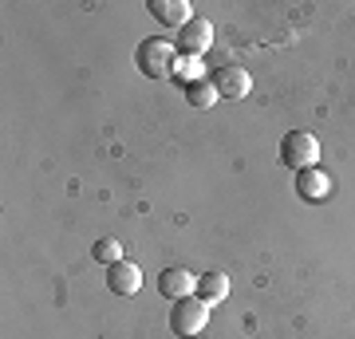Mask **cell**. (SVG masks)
Wrapping results in <instances>:
<instances>
[{
	"mask_svg": "<svg viewBox=\"0 0 355 339\" xmlns=\"http://www.w3.org/2000/svg\"><path fill=\"white\" fill-rule=\"evenodd\" d=\"M135 63H139V71L146 79H170L178 71V48L166 36H150L139 44Z\"/></svg>",
	"mask_w": 355,
	"mask_h": 339,
	"instance_id": "cell-1",
	"label": "cell"
},
{
	"mask_svg": "<svg viewBox=\"0 0 355 339\" xmlns=\"http://www.w3.org/2000/svg\"><path fill=\"white\" fill-rule=\"evenodd\" d=\"M205 324H209V304H202L198 296L174 300V308H170V331L178 339H193L198 331H205Z\"/></svg>",
	"mask_w": 355,
	"mask_h": 339,
	"instance_id": "cell-2",
	"label": "cell"
},
{
	"mask_svg": "<svg viewBox=\"0 0 355 339\" xmlns=\"http://www.w3.org/2000/svg\"><path fill=\"white\" fill-rule=\"evenodd\" d=\"M280 162L292 166V170H312L320 162V139L312 130H292L280 142Z\"/></svg>",
	"mask_w": 355,
	"mask_h": 339,
	"instance_id": "cell-3",
	"label": "cell"
},
{
	"mask_svg": "<svg viewBox=\"0 0 355 339\" xmlns=\"http://www.w3.org/2000/svg\"><path fill=\"white\" fill-rule=\"evenodd\" d=\"M209 83L217 87V95H221V99H245V95L253 91V76H249L245 67H237V63H225V67H217Z\"/></svg>",
	"mask_w": 355,
	"mask_h": 339,
	"instance_id": "cell-4",
	"label": "cell"
},
{
	"mask_svg": "<svg viewBox=\"0 0 355 339\" xmlns=\"http://www.w3.org/2000/svg\"><path fill=\"white\" fill-rule=\"evenodd\" d=\"M209 44H214V20H205V16L190 20V24L182 28V36H178V48L186 51L190 60H202L205 51H209Z\"/></svg>",
	"mask_w": 355,
	"mask_h": 339,
	"instance_id": "cell-5",
	"label": "cell"
},
{
	"mask_svg": "<svg viewBox=\"0 0 355 339\" xmlns=\"http://www.w3.org/2000/svg\"><path fill=\"white\" fill-rule=\"evenodd\" d=\"M107 288L114 292V296H135V292L142 288V272L135 261H119L107 268Z\"/></svg>",
	"mask_w": 355,
	"mask_h": 339,
	"instance_id": "cell-6",
	"label": "cell"
},
{
	"mask_svg": "<svg viewBox=\"0 0 355 339\" xmlns=\"http://www.w3.org/2000/svg\"><path fill=\"white\" fill-rule=\"evenodd\" d=\"M158 292L170 296V300H186V296H198V277L190 268H166L158 277Z\"/></svg>",
	"mask_w": 355,
	"mask_h": 339,
	"instance_id": "cell-7",
	"label": "cell"
},
{
	"mask_svg": "<svg viewBox=\"0 0 355 339\" xmlns=\"http://www.w3.org/2000/svg\"><path fill=\"white\" fill-rule=\"evenodd\" d=\"M150 16L158 24L186 28L193 20V8H190V0H150Z\"/></svg>",
	"mask_w": 355,
	"mask_h": 339,
	"instance_id": "cell-8",
	"label": "cell"
},
{
	"mask_svg": "<svg viewBox=\"0 0 355 339\" xmlns=\"http://www.w3.org/2000/svg\"><path fill=\"white\" fill-rule=\"evenodd\" d=\"M296 189H300V198H304V201H324L331 193V177L324 174L320 166H312V170H300Z\"/></svg>",
	"mask_w": 355,
	"mask_h": 339,
	"instance_id": "cell-9",
	"label": "cell"
},
{
	"mask_svg": "<svg viewBox=\"0 0 355 339\" xmlns=\"http://www.w3.org/2000/svg\"><path fill=\"white\" fill-rule=\"evenodd\" d=\"M198 300L209 304V308L229 300V277L225 272H205V277H198Z\"/></svg>",
	"mask_w": 355,
	"mask_h": 339,
	"instance_id": "cell-10",
	"label": "cell"
},
{
	"mask_svg": "<svg viewBox=\"0 0 355 339\" xmlns=\"http://www.w3.org/2000/svg\"><path fill=\"white\" fill-rule=\"evenodd\" d=\"M186 99H190V107H198V111H209L221 95H217L214 83H205V79H190V83H186Z\"/></svg>",
	"mask_w": 355,
	"mask_h": 339,
	"instance_id": "cell-11",
	"label": "cell"
},
{
	"mask_svg": "<svg viewBox=\"0 0 355 339\" xmlns=\"http://www.w3.org/2000/svg\"><path fill=\"white\" fill-rule=\"evenodd\" d=\"M91 257H95L99 264H107V268H111V264H119V261H123V245H119L114 237H103V241H95V249H91Z\"/></svg>",
	"mask_w": 355,
	"mask_h": 339,
	"instance_id": "cell-12",
	"label": "cell"
}]
</instances>
